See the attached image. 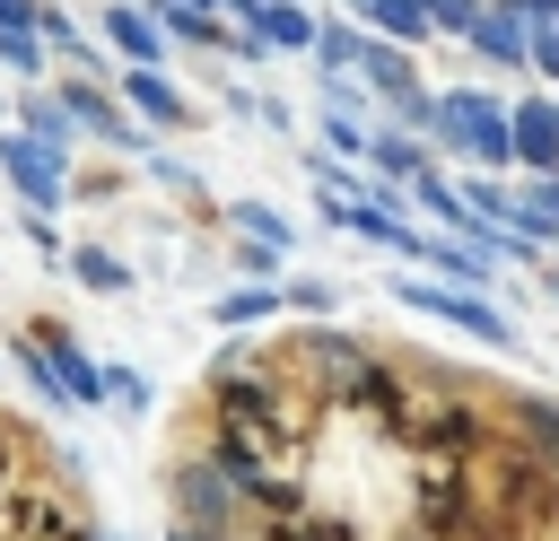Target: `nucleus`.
Masks as SVG:
<instances>
[{"instance_id": "nucleus-1", "label": "nucleus", "mask_w": 559, "mask_h": 541, "mask_svg": "<svg viewBox=\"0 0 559 541\" xmlns=\"http://www.w3.org/2000/svg\"><path fill=\"white\" fill-rule=\"evenodd\" d=\"M0 541H105L79 480H61V462L9 410H0Z\"/></svg>"}, {"instance_id": "nucleus-2", "label": "nucleus", "mask_w": 559, "mask_h": 541, "mask_svg": "<svg viewBox=\"0 0 559 541\" xmlns=\"http://www.w3.org/2000/svg\"><path fill=\"white\" fill-rule=\"evenodd\" d=\"M402 297H411L419 314H445V323H463L472 340H489V349H507V323H498V314H489V305H480L472 288H445V279H411Z\"/></svg>"}, {"instance_id": "nucleus-3", "label": "nucleus", "mask_w": 559, "mask_h": 541, "mask_svg": "<svg viewBox=\"0 0 559 541\" xmlns=\"http://www.w3.org/2000/svg\"><path fill=\"white\" fill-rule=\"evenodd\" d=\"M437 122H445V140H463V148H472V157H489V166H498V157H515L507 113H489L480 96H445V105H437Z\"/></svg>"}, {"instance_id": "nucleus-4", "label": "nucleus", "mask_w": 559, "mask_h": 541, "mask_svg": "<svg viewBox=\"0 0 559 541\" xmlns=\"http://www.w3.org/2000/svg\"><path fill=\"white\" fill-rule=\"evenodd\" d=\"M0 157H9V175H17V192L35 201V209H52L70 183H61V166H52V148L44 140H0Z\"/></svg>"}, {"instance_id": "nucleus-5", "label": "nucleus", "mask_w": 559, "mask_h": 541, "mask_svg": "<svg viewBox=\"0 0 559 541\" xmlns=\"http://www.w3.org/2000/svg\"><path fill=\"white\" fill-rule=\"evenodd\" d=\"M507 140H515V166H559V105H524Z\"/></svg>"}, {"instance_id": "nucleus-6", "label": "nucleus", "mask_w": 559, "mask_h": 541, "mask_svg": "<svg viewBox=\"0 0 559 541\" xmlns=\"http://www.w3.org/2000/svg\"><path fill=\"white\" fill-rule=\"evenodd\" d=\"M122 87H131V105H148L157 122H183V96H175V79H157V70H131Z\"/></svg>"}, {"instance_id": "nucleus-7", "label": "nucleus", "mask_w": 559, "mask_h": 541, "mask_svg": "<svg viewBox=\"0 0 559 541\" xmlns=\"http://www.w3.org/2000/svg\"><path fill=\"white\" fill-rule=\"evenodd\" d=\"M253 35H262V44H306V35H314V17H306V9H280V0H271V9L253 17Z\"/></svg>"}, {"instance_id": "nucleus-8", "label": "nucleus", "mask_w": 559, "mask_h": 541, "mask_svg": "<svg viewBox=\"0 0 559 541\" xmlns=\"http://www.w3.org/2000/svg\"><path fill=\"white\" fill-rule=\"evenodd\" d=\"M236 227H245V236H253L262 253H271V244H288V218H280L271 201H236Z\"/></svg>"}, {"instance_id": "nucleus-9", "label": "nucleus", "mask_w": 559, "mask_h": 541, "mask_svg": "<svg viewBox=\"0 0 559 541\" xmlns=\"http://www.w3.org/2000/svg\"><path fill=\"white\" fill-rule=\"evenodd\" d=\"M271 305H280V288H236V297H218L210 314H218V323H253V314H271Z\"/></svg>"}, {"instance_id": "nucleus-10", "label": "nucleus", "mask_w": 559, "mask_h": 541, "mask_svg": "<svg viewBox=\"0 0 559 541\" xmlns=\"http://www.w3.org/2000/svg\"><path fill=\"white\" fill-rule=\"evenodd\" d=\"M70 270H79L87 288H122V279H131V270H122L114 253H96V244H87V253H70Z\"/></svg>"}, {"instance_id": "nucleus-11", "label": "nucleus", "mask_w": 559, "mask_h": 541, "mask_svg": "<svg viewBox=\"0 0 559 541\" xmlns=\"http://www.w3.org/2000/svg\"><path fill=\"white\" fill-rule=\"evenodd\" d=\"M376 26H393V35H419V26H428V0H376Z\"/></svg>"}, {"instance_id": "nucleus-12", "label": "nucleus", "mask_w": 559, "mask_h": 541, "mask_svg": "<svg viewBox=\"0 0 559 541\" xmlns=\"http://www.w3.org/2000/svg\"><path fill=\"white\" fill-rule=\"evenodd\" d=\"M114 44H122V52H140V61H157V26H140L131 9L114 17Z\"/></svg>"}, {"instance_id": "nucleus-13", "label": "nucleus", "mask_w": 559, "mask_h": 541, "mask_svg": "<svg viewBox=\"0 0 559 541\" xmlns=\"http://www.w3.org/2000/svg\"><path fill=\"white\" fill-rule=\"evenodd\" d=\"M472 35H480V52H498V61H515V52H524V35H515L507 17H489V26H472Z\"/></svg>"}, {"instance_id": "nucleus-14", "label": "nucleus", "mask_w": 559, "mask_h": 541, "mask_svg": "<svg viewBox=\"0 0 559 541\" xmlns=\"http://www.w3.org/2000/svg\"><path fill=\"white\" fill-rule=\"evenodd\" d=\"M280 297H288V305H297V314H332V288H323V279H288V288H280Z\"/></svg>"}, {"instance_id": "nucleus-15", "label": "nucleus", "mask_w": 559, "mask_h": 541, "mask_svg": "<svg viewBox=\"0 0 559 541\" xmlns=\"http://www.w3.org/2000/svg\"><path fill=\"white\" fill-rule=\"evenodd\" d=\"M105 401H122V410H148V384H140V375H122V366H114V375H105Z\"/></svg>"}, {"instance_id": "nucleus-16", "label": "nucleus", "mask_w": 559, "mask_h": 541, "mask_svg": "<svg viewBox=\"0 0 559 541\" xmlns=\"http://www.w3.org/2000/svg\"><path fill=\"white\" fill-rule=\"evenodd\" d=\"M0 61H17V70H35V26H0Z\"/></svg>"}, {"instance_id": "nucleus-17", "label": "nucleus", "mask_w": 559, "mask_h": 541, "mask_svg": "<svg viewBox=\"0 0 559 541\" xmlns=\"http://www.w3.org/2000/svg\"><path fill=\"white\" fill-rule=\"evenodd\" d=\"M437 9H445V17H463V9H472V0H437Z\"/></svg>"}]
</instances>
